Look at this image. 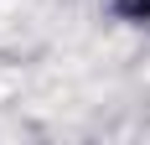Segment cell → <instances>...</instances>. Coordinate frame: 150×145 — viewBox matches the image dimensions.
Returning a JSON list of instances; mask_svg holds the SVG:
<instances>
[{"label":"cell","mask_w":150,"mask_h":145,"mask_svg":"<svg viewBox=\"0 0 150 145\" xmlns=\"http://www.w3.org/2000/svg\"><path fill=\"white\" fill-rule=\"evenodd\" d=\"M114 16L129 26H150V0H114Z\"/></svg>","instance_id":"obj_1"}]
</instances>
